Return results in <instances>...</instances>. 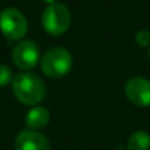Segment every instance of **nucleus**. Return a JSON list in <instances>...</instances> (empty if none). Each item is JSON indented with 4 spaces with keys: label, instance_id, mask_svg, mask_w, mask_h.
Here are the masks:
<instances>
[{
    "label": "nucleus",
    "instance_id": "obj_5",
    "mask_svg": "<svg viewBox=\"0 0 150 150\" xmlns=\"http://www.w3.org/2000/svg\"><path fill=\"white\" fill-rule=\"evenodd\" d=\"M12 59L20 70H30L40 61L38 46L33 41H20L12 52Z\"/></svg>",
    "mask_w": 150,
    "mask_h": 150
},
{
    "label": "nucleus",
    "instance_id": "obj_12",
    "mask_svg": "<svg viewBox=\"0 0 150 150\" xmlns=\"http://www.w3.org/2000/svg\"><path fill=\"white\" fill-rule=\"evenodd\" d=\"M42 1L49 3V4H53V3H55V0H42Z\"/></svg>",
    "mask_w": 150,
    "mask_h": 150
},
{
    "label": "nucleus",
    "instance_id": "obj_13",
    "mask_svg": "<svg viewBox=\"0 0 150 150\" xmlns=\"http://www.w3.org/2000/svg\"><path fill=\"white\" fill-rule=\"evenodd\" d=\"M148 55H149V61H150V47H149V53H148Z\"/></svg>",
    "mask_w": 150,
    "mask_h": 150
},
{
    "label": "nucleus",
    "instance_id": "obj_10",
    "mask_svg": "<svg viewBox=\"0 0 150 150\" xmlns=\"http://www.w3.org/2000/svg\"><path fill=\"white\" fill-rule=\"evenodd\" d=\"M12 78V71L8 66L0 65V87H4L11 82Z\"/></svg>",
    "mask_w": 150,
    "mask_h": 150
},
{
    "label": "nucleus",
    "instance_id": "obj_7",
    "mask_svg": "<svg viewBox=\"0 0 150 150\" xmlns=\"http://www.w3.org/2000/svg\"><path fill=\"white\" fill-rule=\"evenodd\" d=\"M16 150H50V144L44 134L36 130H21L15 141Z\"/></svg>",
    "mask_w": 150,
    "mask_h": 150
},
{
    "label": "nucleus",
    "instance_id": "obj_11",
    "mask_svg": "<svg viewBox=\"0 0 150 150\" xmlns=\"http://www.w3.org/2000/svg\"><path fill=\"white\" fill-rule=\"evenodd\" d=\"M136 42H137L140 46H142V47L150 45V32L140 30L137 34H136Z\"/></svg>",
    "mask_w": 150,
    "mask_h": 150
},
{
    "label": "nucleus",
    "instance_id": "obj_8",
    "mask_svg": "<svg viewBox=\"0 0 150 150\" xmlns=\"http://www.w3.org/2000/svg\"><path fill=\"white\" fill-rule=\"evenodd\" d=\"M50 120V113L44 107H33L25 117V124L30 130L41 129L47 125Z\"/></svg>",
    "mask_w": 150,
    "mask_h": 150
},
{
    "label": "nucleus",
    "instance_id": "obj_6",
    "mask_svg": "<svg viewBox=\"0 0 150 150\" xmlns=\"http://www.w3.org/2000/svg\"><path fill=\"white\" fill-rule=\"evenodd\" d=\"M128 100L138 107L150 105V80L142 76H133L125 83Z\"/></svg>",
    "mask_w": 150,
    "mask_h": 150
},
{
    "label": "nucleus",
    "instance_id": "obj_2",
    "mask_svg": "<svg viewBox=\"0 0 150 150\" xmlns=\"http://www.w3.org/2000/svg\"><path fill=\"white\" fill-rule=\"evenodd\" d=\"M73 58L65 47L55 46L45 53L41 59V69L49 78H61L71 70Z\"/></svg>",
    "mask_w": 150,
    "mask_h": 150
},
{
    "label": "nucleus",
    "instance_id": "obj_1",
    "mask_svg": "<svg viewBox=\"0 0 150 150\" xmlns=\"http://www.w3.org/2000/svg\"><path fill=\"white\" fill-rule=\"evenodd\" d=\"M12 90L16 99L26 105H34L45 98L46 87L41 78L32 73H21L12 80Z\"/></svg>",
    "mask_w": 150,
    "mask_h": 150
},
{
    "label": "nucleus",
    "instance_id": "obj_3",
    "mask_svg": "<svg viewBox=\"0 0 150 150\" xmlns=\"http://www.w3.org/2000/svg\"><path fill=\"white\" fill-rule=\"evenodd\" d=\"M42 26L52 36H61L69 29L71 23L70 11L62 3H53L42 13Z\"/></svg>",
    "mask_w": 150,
    "mask_h": 150
},
{
    "label": "nucleus",
    "instance_id": "obj_9",
    "mask_svg": "<svg viewBox=\"0 0 150 150\" xmlns=\"http://www.w3.org/2000/svg\"><path fill=\"white\" fill-rule=\"evenodd\" d=\"M128 150H149L150 134L144 130H137L129 137L127 144Z\"/></svg>",
    "mask_w": 150,
    "mask_h": 150
},
{
    "label": "nucleus",
    "instance_id": "obj_4",
    "mask_svg": "<svg viewBox=\"0 0 150 150\" xmlns=\"http://www.w3.org/2000/svg\"><path fill=\"white\" fill-rule=\"evenodd\" d=\"M0 30L11 41L21 40L28 30L25 16L16 8H5L0 13Z\"/></svg>",
    "mask_w": 150,
    "mask_h": 150
}]
</instances>
